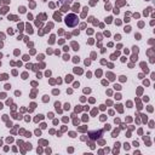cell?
<instances>
[{"mask_svg":"<svg viewBox=\"0 0 155 155\" xmlns=\"http://www.w3.org/2000/svg\"><path fill=\"white\" fill-rule=\"evenodd\" d=\"M78 22H79L78 16L74 15V13H70V15H68V16L65 17V24H67L68 27H75V25L78 24Z\"/></svg>","mask_w":155,"mask_h":155,"instance_id":"6da1fadb","label":"cell"}]
</instances>
